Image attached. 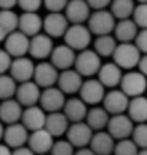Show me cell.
Listing matches in <instances>:
<instances>
[{
    "mask_svg": "<svg viewBox=\"0 0 147 155\" xmlns=\"http://www.w3.org/2000/svg\"><path fill=\"white\" fill-rule=\"evenodd\" d=\"M116 18L111 11H94L87 21V28L93 35H111L116 28Z\"/></svg>",
    "mask_w": 147,
    "mask_h": 155,
    "instance_id": "1",
    "label": "cell"
},
{
    "mask_svg": "<svg viewBox=\"0 0 147 155\" xmlns=\"http://www.w3.org/2000/svg\"><path fill=\"white\" fill-rule=\"evenodd\" d=\"M141 58V51L137 48L134 43H120L112 56L116 65L125 71H133V68L138 67Z\"/></svg>",
    "mask_w": 147,
    "mask_h": 155,
    "instance_id": "2",
    "label": "cell"
},
{
    "mask_svg": "<svg viewBox=\"0 0 147 155\" xmlns=\"http://www.w3.org/2000/svg\"><path fill=\"white\" fill-rule=\"evenodd\" d=\"M102 58L94 50H83L77 54V59L74 63V69L82 77H93L98 74L102 68Z\"/></svg>",
    "mask_w": 147,
    "mask_h": 155,
    "instance_id": "3",
    "label": "cell"
},
{
    "mask_svg": "<svg viewBox=\"0 0 147 155\" xmlns=\"http://www.w3.org/2000/svg\"><path fill=\"white\" fill-rule=\"evenodd\" d=\"M93 41V34L87 25H70L64 35V42L74 51L87 50Z\"/></svg>",
    "mask_w": 147,
    "mask_h": 155,
    "instance_id": "4",
    "label": "cell"
},
{
    "mask_svg": "<svg viewBox=\"0 0 147 155\" xmlns=\"http://www.w3.org/2000/svg\"><path fill=\"white\" fill-rule=\"evenodd\" d=\"M120 90H122L130 99L142 97L147 90V77L142 74L139 71H129L122 76Z\"/></svg>",
    "mask_w": 147,
    "mask_h": 155,
    "instance_id": "5",
    "label": "cell"
},
{
    "mask_svg": "<svg viewBox=\"0 0 147 155\" xmlns=\"http://www.w3.org/2000/svg\"><path fill=\"white\" fill-rule=\"evenodd\" d=\"M134 127L136 125H134L133 120L128 115H115L111 116L109 123L107 125V132L117 141L128 140L133 134Z\"/></svg>",
    "mask_w": 147,
    "mask_h": 155,
    "instance_id": "6",
    "label": "cell"
},
{
    "mask_svg": "<svg viewBox=\"0 0 147 155\" xmlns=\"http://www.w3.org/2000/svg\"><path fill=\"white\" fill-rule=\"evenodd\" d=\"M129 102H130V98L122 90L112 89L111 91L106 94L104 99H103V108L112 116L122 115L128 111Z\"/></svg>",
    "mask_w": 147,
    "mask_h": 155,
    "instance_id": "7",
    "label": "cell"
},
{
    "mask_svg": "<svg viewBox=\"0 0 147 155\" xmlns=\"http://www.w3.org/2000/svg\"><path fill=\"white\" fill-rule=\"evenodd\" d=\"M60 72L51 61H42L35 65L34 72V82L41 89L54 87L55 84H57Z\"/></svg>",
    "mask_w": 147,
    "mask_h": 155,
    "instance_id": "8",
    "label": "cell"
},
{
    "mask_svg": "<svg viewBox=\"0 0 147 155\" xmlns=\"http://www.w3.org/2000/svg\"><path fill=\"white\" fill-rule=\"evenodd\" d=\"M106 87L98 78H87L83 81L82 87L80 90V98L86 104H99L103 103L106 97Z\"/></svg>",
    "mask_w": 147,
    "mask_h": 155,
    "instance_id": "9",
    "label": "cell"
},
{
    "mask_svg": "<svg viewBox=\"0 0 147 155\" xmlns=\"http://www.w3.org/2000/svg\"><path fill=\"white\" fill-rule=\"evenodd\" d=\"M64 15L70 25H85L91 16V8L86 0H69Z\"/></svg>",
    "mask_w": 147,
    "mask_h": 155,
    "instance_id": "10",
    "label": "cell"
},
{
    "mask_svg": "<svg viewBox=\"0 0 147 155\" xmlns=\"http://www.w3.org/2000/svg\"><path fill=\"white\" fill-rule=\"evenodd\" d=\"M94 130L86 123H74L70 124L67 132V140L73 145V147L83 149L90 145L93 140Z\"/></svg>",
    "mask_w": 147,
    "mask_h": 155,
    "instance_id": "11",
    "label": "cell"
},
{
    "mask_svg": "<svg viewBox=\"0 0 147 155\" xmlns=\"http://www.w3.org/2000/svg\"><path fill=\"white\" fill-rule=\"evenodd\" d=\"M65 94H64L59 87H48L43 89L39 104L46 112L52 114V112H60L63 111L65 106Z\"/></svg>",
    "mask_w": 147,
    "mask_h": 155,
    "instance_id": "12",
    "label": "cell"
},
{
    "mask_svg": "<svg viewBox=\"0 0 147 155\" xmlns=\"http://www.w3.org/2000/svg\"><path fill=\"white\" fill-rule=\"evenodd\" d=\"M30 48V38L17 30L15 33H11L7 37L4 42V50L11 55L13 59L24 58L26 54H29Z\"/></svg>",
    "mask_w": 147,
    "mask_h": 155,
    "instance_id": "13",
    "label": "cell"
},
{
    "mask_svg": "<svg viewBox=\"0 0 147 155\" xmlns=\"http://www.w3.org/2000/svg\"><path fill=\"white\" fill-rule=\"evenodd\" d=\"M34 72H35V64L33 63V60L30 58L24 56L13 59L9 74L17 84H24L34 78Z\"/></svg>",
    "mask_w": 147,
    "mask_h": 155,
    "instance_id": "14",
    "label": "cell"
},
{
    "mask_svg": "<svg viewBox=\"0 0 147 155\" xmlns=\"http://www.w3.org/2000/svg\"><path fill=\"white\" fill-rule=\"evenodd\" d=\"M70 26L64 13H48L43 18V30L51 38H64Z\"/></svg>",
    "mask_w": 147,
    "mask_h": 155,
    "instance_id": "15",
    "label": "cell"
},
{
    "mask_svg": "<svg viewBox=\"0 0 147 155\" xmlns=\"http://www.w3.org/2000/svg\"><path fill=\"white\" fill-rule=\"evenodd\" d=\"M77 59V54L74 50H72L69 46L64 45H59L55 46V48L51 54L50 61L57 68L59 71H67V69H72L74 68V63Z\"/></svg>",
    "mask_w": 147,
    "mask_h": 155,
    "instance_id": "16",
    "label": "cell"
},
{
    "mask_svg": "<svg viewBox=\"0 0 147 155\" xmlns=\"http://www.w3.org/2000/svg\"><path fill=\"white\" fill-rule=\"evenodd\" d=\"M42 90L34 81H29V82L20 84L17 87L16 93V101L20 103L22 107L28 108V107L37 106L41 101Z\"/></svg>",
    "mask_w": 147,
    "mask_h": 155,
    "instance_id": "17",
    "label": "cell"
},
{
    "mask_svg": "<svg viewBox=\"0 0 147 155\" xmlns=\"http://www.w3.org/2000/svg\"><path fill=\"white\" fill-rule=\"evenodd\" d=\"M55 48L52 38L47 34H38V35L30 38V48L29 55L37 60H44L51 58V54Z\"/></svg>",
    "mask_w": 147,
    "mask_h": 155,
    "instance_id": "18",
    "label": "cell"
},
{
    "mask_svg": "<svg viewBox=\"0 0 147 155\" xmlns=\"http://www.w3.org/2000/svg\"><path fill=\"white\" fill-rule=\"evenodd\" d=\"M54 143V137L46 129H39L30 133L28 147L35 155H47V153L52 150Z\"/></svg>",
    "mask_w": 147,
    "mask_h": 155,
    "instance_id": "19",
    "label": "cell"
},
{
    "mask_svg": "<svg viewBox=\"0 0 147 155\" xmlns=\"http://www.w3.org/2000/svg\"><path fill=\"white\" fill-rule=\"evenodd\" d=\"M29 130L22 125V123L12 124L5 128L4 132V142L9 149H20L24 147L25 143L29 141Z\"/></svg>",
    "mask_w": 147,
    "mask_h": 155,
    "instance_id": "20",
    "label": "cell"
},
{
    "mask_svg": "<svg viewBox=\"0 0 147 155\" xmlns=\"http://www.w3.org/2000/svg\"><path fill=\"white\" fill-rule=\"evenodd\" d=\"M46 119H47L46 111L41 106H33L24 110L21 123L29 132H35L39 130V129H44Z\"/></svg>",
    "mask_w": 147,
    "mask_h": 155,
    "instance_id": "21",
    "label": "cell"
},
{
    "mask_svg": "<svg viewBox=\"0 0 147 155\" xmlns=\"http://www.w3.org/2000/svg\"><path fill=\"white\" fill-rule=\"evenodd\" d=\"M83 84V77H82L76 69H67L60 72L57 80V87L64 94H76L80 93V90Z\"/></svg>",
    "mask_w": 147,
    "mask_h": 155,
    "instance_id": "22",
    "label": "cell"
},
{
    "mask_svg": "<svg viewBox=\"0 0 147 155\" xmlns=\"http://www.w3.org/2000/svg\"><path fill=\"white\" fill-rule=\"evenodd\" d=\"M24 108L16 99H8L0 103V121L12 125L21 121Z\"/></svg>",
    "mask_w": 147,
    "mask_h": 155,
    "instance_id": "23",
    "label": "cell"
},
{
    "mask_svg": "<svg viewBox=\"0 0 147 155\" xmlns=\"http://www.w3.org/2000/svg\"><path fill=\"white\" fill-rule=\"evenodd\" d=\"M122 76H124L122 69L112 61V63H106L102 65L100 71L98 73V80L100 81L104 87L115 89L116 86H120Z\"/></svg>",
    "mask_w": 147,
    "mask_h": 155,
    "instance_id": "24",
    "label": "cell"
},
{
    "mask_svg": "<svg viewBox=\"0 0 147 155\" xmlns=\"http://www.w3.org/2000/svg\"><path fill=\"white\" fill-rule=\"evenodd\" d=\"M63 112L68 117L69 121L74 124V123H82L83 120H86L89 110H87V104L81 98H70L67 99Z\"/></svg>",
    "mask_w": 147,
    "mask_h": 155,
    "instance_id": "25",
    "label": "cell"
},
{
    "mask_svg": "<svg viewBox=\"0 0 147 155\" xmlns=\"http://www.w3.org/2000/svg\"><path fill=\"white\" fill-rule=\"evenodd\" d=\"M90 149L95 155H112L115 151V138L108 132H96L94 133L93 140L90 142Z\"/></svg>",
    "mask_w": 147,
    "mask_h": 155,
    "instance_id": "26",
    "label": "cell"
},
{
    "mask_svg": "<svg viewBox=\"0 0 147 155\" xmlns=\"http://www.w3.org/2000/svg\"><path fill=\"white\" fill-rule=\"evenodd\" d=\"M43 29V18L38 13H29V12H24L20 16V24L18 30L24 33L25 35L29 38H33L41 34Z\"/></svg>",
    "mask_w": 147,
    "mask_h": 155,
    "instance_id": "27",
    "label": "cell"
},
{
    "mask_svg": "<svg viewBox=\"0 0 147 155\" xmlns=\"http://www.w3.org/2000/svg\"><path fill=\"white\" fill-rule=\"evenodd\" d=\"M70 121L68 120V117L64 112H52V114H47L46 119V125L44 129L50 133L52 137H60L63 134H67L69 127H70Z\"/></svg>",
    "mask_w": 147,
    "mask_h": 155,
    "instance_id": "28",
    "label": "cell"
},
{
    "mask_svg": "<svg viewBox=\"0 0 147 155\" xmlns=\"http://www.w3.org/2000/svg\"><path fill=\"white\" fill-rule=\"evenodd\" d=\"M115 38L120 43H133L139 33V28L136 25L133 18L121 20L116 24L115 28Z\"/></svg>",
    "mask_w": 147,
    "mask_h": 155,
    "instance_id": "29",
    "label": "cell"
},
{
    "mask_svg": "<svg viewBox=\"0 0 147 155\" xmlns=\"http://www.w3.org/2000/svg\"><path fill=\"white\" fill-rule=\"evenodd\" d=\"M128 116L133 120V123H147V98L143 95L132 98L128 107Z\"/></svg>",
    "mask_w": 147,
    "mask_h": 155,
    "instance_id": "30",
    "label": "cell"
},
{
    "mask_svg": "<svg viewBox=\"0 0 147 155\" xmlns=\"http://www.w3.org/2000/svg\"><path fill=\"white\" fill-rule=\"evenodd\" d=\"M111 116L103 107H93L89 110L87 116H86V124L95 132H102L104 128H107L109 123Z\"/></svg>",
    "mask_w": 147,
    "mask_h": 155,
    "instance_id": "31",
    "label": "cell"
},
{
    "mask_svg": "<svg viewBox=\"0 0 147 155\" xmlns=\"http://www.w3.org/2000/svg\"><path fill=\"white\" fill-rule=\"evenodd\" d=\"M117 41L115 35H100L94 39V51L100 58H109L113 56L116 48H117Z\"/></svg>",
    "mask_w": 147,
    "mask_h": 155,
    "instance_id": "32",
    "label": "cell"
},
{
    "mask_svg": "<svg viewBox=\"0 0 147 155\" xmlns=\"http://www.w3.org/2000/svg\"><path fill=\"white\" fill-rule=\"evenodd\" d=\"M136 3L134 0H112L109 11L116 20H129L133 17Z\"/></svg>",
    "mask_w": 147,
    "mask_h": 155,
    "instance_id": "33",
    "label": "cell"
},
{
    "mask_svg": "<svg viewBox=\"0 0 147 155\" xmlns=\"http://www.w3.org/2000/svg\"><path fill=\"white\" fill-rule=\"evenodd\" d=\"M17 87L18 85L11 74H2L0 76V101L3 102L13 99V97H16Z\"/></svg>",
    "mask_w": 147,
    "mask_h": 155,
    "instance_id": "34",
    "label": "cell"
},
{
    "mask_svg": "<svg viewBox=\"0 0 147 155\" xmlns=\"http://www.w3.org/2000/svg\"><path fill=\"white\" fill-rule=\"evenodd\" d=\"M20 16L13 11H0V26L8 34L18 30Z\"/></svg>",
    "mask_w": 147,
    "mask_h": 155,
    "instance_id": "35",
    "label": "cell"
},
{
    "mask_svg": "<svg viewBox=\"0 0 147 155\" xmlns=\"http://www.w3.org/2000/svg\"><path fill=\"white\" fill-rule=\"evenodd\" d=\"M139 154V147L134 143L132 138L121 140L115 146L113 155H138Z\"/></svg>",
    "mask_w": 147,
    "mask_h": 155,
    "instance_id": "36",
    "label": "cell"
},
{
    "mask_svg": "<svg viewBox=\"0 0 147 155\" xmlns=\"http://www.w3.org/2000/svg\"><path fill=\"white\" fill-rule=\"evenodd\" d=\"M132 140L141 150L147 149V123L137 124V125L134 127Z\"/></svg>",
    "mask_w": 147,
    "mask_h": 155,
    "instance_id": "37",
    "label": "cell"
},
{
    "mask_svg": "<svg viewBox=\"0 0 147 155\" xmlns=\"http://www.w3.org/2000/svg\"><path fill=\"white\" fill-rule=\"evenodd\" d=\"M132 18L141 30L147 29V4H137Z\"/></svg>",
    "mask_w": 147,
    "mask_h": 155,
    "instance_id": "38",
    "label": "cell"
},
{
    "mask_svg": "<svg viewBox=\"0 0 147 155\" xmlns=\"http://www.w3.org/2000/svg\"><path fill=\"white\" fill-rule=\"evenodd\" d=\"M51 155H74V147L68 140L56 141L51 150Z\"/></svg>",
    "mask_w": 147,
    "mask_h": 155,
    "instance_id": "39",
    "label": "cell"
},
{
    "mask_svg": "<svg viewBox=\"0 0 147 155\" xmlns=\"http://www.w3.org/2000/svg\"><path fill=\"white\" fill-rule=\"evenodd\" d=\"M69 0H43V5L50 13H63Z\"/></svg>",
    "mask_w": 147,
    "mask_h": 155,
    "instance_id": "40",
    "label": "cell"
},
{
    "mask_svg": "<svg viewBox=\"0 0 147 155\" xmlns=\"http://www.w3.org/2000/svg\"><path fill=\"white\" fill-rule=\"evenodd\" d=\"M43 5V0H18V7L24 12L37 13Z\"/></svg>",
    "mask_w": 147,
    "mask_h": 155,
    "instance_id": "41",
    "label": "cell"
},
{
    "mask_svg": "<svg viewBox=\"0 0 147 155\" xmlns=\"http://www.w3.org/2000/svg\"><path fill=\"white\" fill-rule=\"evenodd\" d=\"M12 61H13V58L4 48H0V76L7 74V72L11 69Z\"/></svg>",
    "mask_w": 147,
    "mask_h": 155,
    "instance_id": "42",
    "label": "cell"
},
{
    "mask_svg": "<svg viewBox=\"0 0 147 155\" xmlns=\"http://www.w3.org/2000/svg\"><path fill=\"white\" fill-rule=\"evenodd\" d=\"M134 45H136L137 48L141 51V54L147 55V29L139 30L136 41H134Z\"/></svg>",
    "mask_w": 147,
    "mask_h": 155,
    "instance_id": "43",
    "label": "cell"
},
{
    "mask_svg": "<svg viewBox=\"0 0 147 155\" xmlns=\"http://www.w3.org/2000/svg\"><path fill=\"white\" fill-rule=\"evenodd\" d=\"M93 11H103L108 5H111L112 0H86Z\"/></svg>",
    "mask_w": 147,
    "mask_h": 155,
    "instance_id": "44",
    "label": "cell"
},
{
    "mask_svg": "<svg viewBox=\"0 0 147 155\" xmlns=\"http://www.w3.org/2000/svg\"><path fill=\"white\" fill-rule=\"evenodd\" d=\"M18 5V0H0V11H12Z\"/></svg>",
    "mask_w": 147,
    "mask_h": 155,
    "instance_id": "45",
    "label": "cell"
},
{
    "mask_svg": "<svg viewBox=\"0 0 147 155\" xmlns=\"http://www.w3.org/2000/svg\"><path fill=\"white\" fill-rule=\"evenodd\" d=\"M138 69H139L142 74L147 77V55H142L141 61L138 64Z\"/></svg>",
    "mask_w": 147,
    "mask_h": 155,
    "instance_id": "46",
    "label": "cell"
},
{
    "mask_svg": "<svg viewBox=\"0 0 147 155\" xmlns=\"http://www.w3.org/2000/svg\"><path fill=\"white\" fill-rule=\"evenodd\" d=\"M12 155H35L31 150L26 146H24V147H20V149H16L12 151Z\"/></svg>",
    "mask_w": 147,
    "mask_h": 155,
    "instance_id": "47",
    "label": "cell"
},
{
    "mask_svg": "<svg viewBox=\"0 0 147 155\" xmlns=\"http://www.w3.org/2000/svg\"><path fill=\"white\" fill-rule=\"evenodd\" d=\"M74 155H95L94 151L90 147H83V149H78L74 153Z\"/></svg>",
    "mask_w": 147,
    "mask_h": 155,
    "instance_id": "48",
    "label": "cell"
},
{
    "mask_svg": "<svg viewBox=\"0 0 147 155\" xmlns=\"http://www.w3.org/2000/svg\"><path fill=\"white\" fill-rule=\"evenodd\" d=\"M0 155H12L11 149L5 143H0Z\"/></svg>",
    "mask_w": 147,
    "mask_h": 155,
    "instance_id": "49",
    "label": "cell"
},
{
    "mask_svg": "<svg viewBox=\"0 0 147 155\" xmlns=\"http://www.w3.org/2000/svg\"><path fill=\"white\" fill-rule=\"evenodd\" d=\"M8 35H9V34H8L2 26H0V43H2V42H5V39H7Z\"/></svg>",
    "mask_w": 147,
    "mask_h": 155,
    "instance_id": "50",
    "label": "cell"
},
{
    "mask_svg": "<svg viewBox=\"0 0 147 155\" xmlns=\"http://www.w3.org/2000/svg\"><path fill=\"white\" fill-rule=\"evenodd\" d=\"M4 132H5V128H4L3 123L0 121V141H2L4 138Z\"/></svg>",
    "mask_w": 147,
    "mask_h": 155,
    "instance_id": "51",
    "label": "cell"
},
{
    "mask_svg": "<svg viewBox=\"0 0 147 155\" xmlns=\"http://www.w3.org/2000/svg\"><path fill=\"white\" fill-rule=\"evenodd\" d=\"M138 155H147V149H145V150H139V154Z\"/></svg>",
    "mask_w": 147,
    "mask_h": 155,
    "instance_id": "52",
    "label": "cell"
},
{
    "mask_svg": "<svg viewBox=\"0 0 147 155\" xmlns=\"http://www.w3.org/2000/svg\"><path fill=\"white\" fill-rule=\"evenodd\" d=\"M138 4H147V0H137Z\"/></svg>",
    "mask_w": 147,
    "mask_h": 155,
    "instance_id": "53",
    "label": "cell"
},
{
    "mask_svg": "<svg viewBox=\"0 0 147 155\" xmlns=\"http://www.w3.org/2000/svg\"><path fill=\"white\" fill-rule=\"evenodd\" d=\"M0 103H2V102H0Z\"/></svg>",
    "mask_w": 147,
    "mask_h": 155,
    "instance_id": "54",
    "label": "cell"
}]
</instances>
